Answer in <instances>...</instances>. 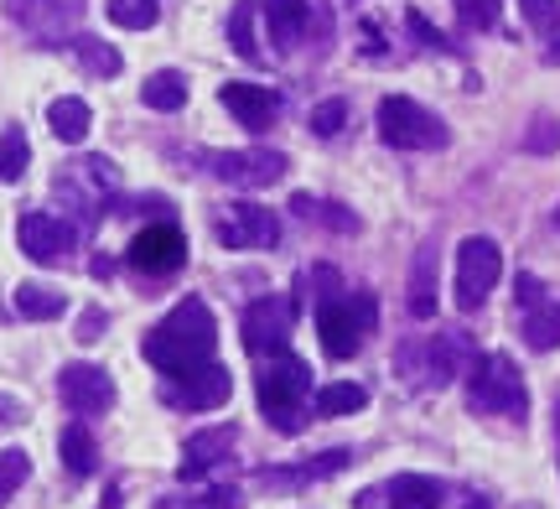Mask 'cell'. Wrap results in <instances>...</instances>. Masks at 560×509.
<instances>
[{"label": "cell", "mask_w": 560, "mask_h": 509, "mask_svg": "<svg viewBox=\"0 0 560 509\" xmlns=\"http://www.w3.org/2000/svg\"><path fill=\"white\" fill-rule=\"evenodd\" d=\"M213 348H219L213 306L198 302V297H187V302H177L145 333L140 354H145V365H156L166 380H177V374H192V369L213 365Z\"/></svg>", "instance_id": "6da1fadb"}, {"label": "cell", "mask_w": 560, "mask_h": 509, "mask_svg": "<svg viewBox=\"0 0 560 509\" xmlns=\"http://www.w3.org/2000/svg\"><path fill=\"white\" fill-rule=\"evenodd\" d=\"M306 395H312V369L296 354H276L255 380V401H260L265 421L285 437H296L306 427Z\"/></svg>", "instance_id": "7a4b0ae2"}, {"label": "cell", "mask_w": 560, "mask_h": 509, "mask_svg": "<svg viewBox=\"0 0 560 509\" xmlns=\"http://www.w3.org/2000/svg\"><path fill=\"white\" fill-rule=\"evenodd\" d=\"M115 193H120V166L109 157H79L52 177V198L62 208H73L83 229L100 224L104 208H115Z\"/></svg>", "instance_id": "3957f363"}, {"label": "cell", "mask_w": 560, "mask_h": 509, "mask_svg": "<svg viewBox=\"0 0 560 509\" xmlns=\"http://www.w3.org/2000/svg\"><path fill=\"white\" fill-rule=\"evenodd\" d=\"M467 406L482 410V416L524 421L529 416V390H524L520 365L509 354H478L472 369H467Z\"/></svg>", "instance_id": "277c9868"}, {"label": "cell", "mask_w": 560, "mask_h": 509, "mask_svg": "<svg viewBox=\"0 0 560 509\" xmlns=\"http://www.w3.org/2000/svg\"><path fill=\"white\" fill-rule=\"evenodd\" d=\"M380 323V302L374 291H348V297H322L317 306V338H322V354L327 359H353L363 348V338L374 333Z\"/></svg>", "instance_id": "5b68a950"}, {"label": "cell", "mask_w": 560, "mask_h": 509, "mask_svg": "<svg viewBox=\"0 0 560 509\" xmlns=\"http://www.w3.org/2000/svg\"><path fill=\"white\" fill-rule=\"evenodd\" d=\"M380 136H384V146H395V151H441V146L452 141L446 120L431 115L425 104L405 100V94L380 100Z\"/></svg>", "instance_id": "8992f818"}, {"label": "cell", "mask_w": 560, "mask_h": 509, "mask_svg": "<svg viewBox=\"0 0 560 509\" xmlns=\"http://www.w3.org/2000/svg\"><path fill=\"white\" fill-rule=\"evenodd\" d=\"M503 276V250L488 240V234H472V240H462L457 245V306L462 312H478L488 297H493V286Z\"/></svg>", "instance_id": "52a82bcc"}, {"label": "cell", "mask_w": 560, "mask_h": 509, "mask_svg": "<svg viewBox=\"0 0 560 509\" xmlns=\"http://www.w3.org/2000/svg\"><path fill=\"white\" fill-rule=\"evenodd\" d=\"M198 162H202V172H213L219 183L240 187V193L280 183V172H285V157L270 151V146H255V151H202Z\"/></svg>", "instance_id": "ba28073f"}, {"label": "cell", "mask_w": 560, "mask_h": 509, "mask_svg": "<svg viewBox=\"0 0 560 509\" xmlns=\"http://www.w3.org/2000/svg\"><path fill=\"white\" fill-rule=\"evenodd\" d=\"M213 234L219 245L229 250H276L280 245V213L265 204H223L219 219H213Z\"/></svg>", "instance_id": "9c48e42d"}, {"label": "cell", "mask_w": 560, "mask_h": 509, "mask_svg": "<svg viewBox=\"0 0 560 509\" xmlns=\"http://www.w3.org/2000/svg\"><path fill=\"white\" fill-rule=\"evenodd\" d=\"M79 11H83L79 0H5V16L26 26L32 42H42V47H68Z\"/></svg>", "instance_id": "30bf717a"}, {"label": "cell", "mask_w": 560, "mask_h": 509, "mask_svg": "<svg viewBox=\"0 0 560 509\" xmlns=\"http://www.w3.org/2000/svg\"><path fill=\"white\" fill-rule=\"evenodd\" d=\"M291 327H296L291 297H255V302L244 306L240 333H244V348H249V354H285Z\"/></svg>", "instance_id": "8fae6325"}, {"label": "cell", "mask_w": 560, "mask_h": 509, "mask_svg": "<svg viewBox=\"0 0 560 509\" xmlns=\"http://www.w3.org/2000/svg\"><path fill=\"white\" fill-rule=\"evenodd\" d=\"M16 240H21V250H26V261L68 265L73 261V245H79V224H68L58 213H21Z\"/></svg>", "instance_id": "7c38bea8"}, {"label": "cell", "mask_w": 560, "mask_h": 509, "mask_svg": "<svg viewBox=\"0 0 560 509\" xmlns=\"http://www.w3.org/2000/svg\"><path fill=\"white\" fill-rule=\"evenodd\" d=\"M462 354H467V333H441V338L400 348V369L416 385H446V380H457Z\"/></svg>", "instance_id": "4fadbf2b"}, {"label": "cell", "mask_w": 560, "mask_h": 509, "mask_svg": "<svg viewBox=\"0 0 560 509\" xmlns=\"http://www.w3.org/2000/svg\"><path fill=\"white\" fill-rule=\"evenodd\" d=\"M514 291H520V333L524 344L535 348V354H550V348H560V302L545 291L529 270H524L520 281H514Z\"/></svg>", "instance_id": "5bb4252c"}, {"label": "cell", "mask_w": 560, "mask_h": 509, "mask_svg": "<svg viewBox=\"0 0 560 509\" xmlns=\"http://www.w3.org/2000/svg\"><path fill=\"white\" fill-rule=\"evenodd\" d=\"M125 261H130L136 276H156V281H166V276H177L182 261H187V240H182L172 224H151L130 240Z\"/></svg>", "instance_id": "9a60e30c"}, {"label": "cell", "mask_w": 560, "mask_h": 509, "mask_svg": "<svg viewBox=\"0 0 560 509\" xmlns=\"http://www.w3.org/2000/svg\"><path fill=\"white\" fill-rule=\"evenodd\" d=\"M58 395L73 416H104V410L115 406V380L100 365H62Z\"/></svg>", "instance_id": "2e32d148"}, {"label": "cell", "mask_w": 560, "mask_h": 509, "mask_svg": "<svg viewBox=\"0 0 560 509\" xmlns=\"http://www.w3.org/2000/svg\"><path fill=\"white\" fill-rule=\"evenodd\" d=\"M166 395H172V406H182V410H219L223 401L234 395V380H229L223 365H202V369H192V374L166 380Z\"/></svg>", "instance_id": "e0dca14e"}, {"label": "cell", "mask_w": 560, "mask_h": 509, "mask_svg": "<svg viewBox=\"0 0 560 509\" xmlns=\"http://www.w3.org/2000/svg\"><path fill=\"white\" fill-rule=\"evenodd\" d=\"M234 442H240V427H202L198 437H187L182 442V484H192L202 473H213L219 463L234 458Z\"/></svg>", "instance_id": "ac0fdd59"}, {"label": "cell", "mask_w": 560, "mask_h": 509, "mask_svg": "<svg viewBox=\"0 0 560 509\" xmlns=\"http://www.w3.org/2000/svg\"><path fill=\"white\" fill-rule=\"evenodd\" d=\"M219 100L244 130H270L276 115H280V94L276 89H265V83H240L234 79V83H223L219 89Z\"/></svg>", "instance_id": "d6986e66"}, {"label": "cell", "mask_w": 560, "mask_h": 509, "mask_svg": "<svg viewBox=\"0 0 560 509\" xmlns=\"http://www.w3.org/2000/svg\"><path fill=\"white\" fill-rule=\"evenodd\" d=\"M260 16H265V26H270L276 53H291V47L306 37V26H312V5H306V0H260Z\"/></svg>", "instance_id": "ffe728a7"}, {"label": "cell", "mask_w": 560, "mask_h": 509, "mask_svg": "<svg viewBox=\"0 0 560 509\" xmlns=\"http://www.w3.org/2000/svg\"><path fill=\"white\" fill-rule=\"evenodd\" d=\"M380 494H384V509H441L446 505L441 478H425V473H400V478L380 484Z\"/></svg>", "instance_id": "44dd1931"}, {"label": "cell", "mask_w": 560, "mask_h": 509, "mask_svg": "<svg viewBox=\"0 0 560 509\" xmlns=\"http://www.w3.org/2000/svg\"><path fill=\"white\" fill-rule=\"evenodd\" d=\"M16 312L21 317H32V323H58L62 312H68V297H62L58 286L21 281L16 286Z\"/></svg>", "instance_id": "7402d4cb"}, {"label": "cell", "mask_w": 560, "mask_h": 509, "mask_svg": "<svg viewBox=\"0 0 560 509\" xmlns=\"http://www.w3.org/2000/svg\"><path fill=\"white\" fill-rule=\"evenodd\" d=\"M58 452H62V468L73 473V478H89V473L100 468V448H94V437L83 421H68L58 437Z\"/></svg>", "instance_id": "603a6c76"}, {"label": "cell", "mask_w": 560, "mask_h": 509, "mask_svg": "<svg viewBox=\"0 0 560 509\" xmlns=\"http://www.w3.org/2000/svg\"><path fill=\"white\" fill-rule=\"evenodd\" d=\"M47 125H52V136H58V141L79 146L83 136H89V125H94V109L68 94V100H52V104H47Z\"/></svg>", "instance_id": "cb8c5ba5"}, {"label": "cell", "mask_w": 560, "mask_h": 509, "mask_svg": "<svg viewBox=\"0 0 560 509\" xmlns=\"http://www.w3.org/2000/svg\"><path fill=\"white\" fill-rule=\"evenodd\" d=\"M410 312L436 317V245H425L410 265Z\"/></svg>", "instance_id": "d4e9b609"}, {"label": "cell", "mask_w": 560, "mask_h": 509, "mask_svg": "<svg viewBox=\"0 0 560 509\" xmlns=\"http://www.w3.org/2000/svg\"><path fill=\"white\" fill-rule=\"evenodd\" d=\"M140 100H145V109L177 115L182 104H187V79H182L177 68H161V73H151V79L140 83Z\"/></svg>", "instance_id": "484cf974"}, {"label": "cell", "mask_w": 560, "mask_h": 509, "mask_svg": "<svg viewBox=\"0 0 560 509\" xmlns=\"http://www.w3.org/2000/svg\"><path fill=\"white\" fill-rule=\"evenodd\" d=\"M369 406V390L353 385V380H338V385H322L312 395V410L317 416H353V410Z\"/></svg>", "instance_id": "4316f807"}, {"label": "cell", "mask_w": 560, "mask_h": 509, "mask_svg": "<svg viewBox=\"0 0 560 509\" xmlns=\"http://www.w3.org/2000/svg\"><path fill=\"white\" fill-rule=\"evenodd\" d=\"M255 16H260V0H240L234 16H229V42H234V53H244L249 62H265V53L255 47Z\"/></svg>", "instance_id": "83f0119b"}, {"label": "cell", "mask_w": 560, "mask_h": 509, "mask_svg": "<svg viewBox=\"0 0 560 509\" xmlns=\"http://www.w3.org/2000/svg\"><path fill=\"white\" fill-rule=\"evenodd\" d=\"M68 47H73V58H79L83 68L94 73V79H115V73H120V53H115L109 42H100V37H73Z\"/></svg>", "instance_id": "f1b7e54d"}, {"label": "cell", "mask_w": 560, "mask_h": 509, "mask_svg": "<svg viewBox=\"0 0 560 509\" xmlns=\"http://www.w3.org/2000/svg\"><path fill=\"white\" fill-rule=\"evenodd\" d=\"M26 166H32L26 130H21V125H5V136H0V183H21Z\"/></svg>", "instance_id": "f546056e"}, {"label": "cell", "mask_w": 560, "mask_h": 509, "mask_svg": "<svg viewBox=\"0 0 560 509\" xmlns=\"http://www.w3.org/2000/svg\"><path fill=\"white\" fill-rule=\"evenodd\" d=\"M104 16L115 21V26H125V32H145V26H156L161 5L156 0H109Z\"/></svg>", "instance_id": "4dcf8cb0"}, {"label": "cell", "mask_w": 560, "mask_h": 509, "mask_svg": "<svg viewBox=\"0 0 560 509\" xmlns=\"http://www.w3.org/2000/svg\"><path fill=\"white\" fill-rule=\"evenodd\" d=\"M156 509H240L234 489H202V494H166L156 499Z\"/></svg>", "instance_id": "1f68e13d"}, {"label": "cell", "mask_w": 560, "mask_h": 509, "mask_svg": "<svg viewBox=\"0 0 560 509\" xmlns=\"http://www.w3.org/2000/svg\"><path fill=\"white\" fill-rule=\"evenodd\" d=\"M26 473H32V458H26L21 448L0 452V509H5V499H11L21 484H26Z\"/></svg>", "instance_id": "d6a6232c"}, {"label": "cell", "mask_w": 560, "mask_h": 509, "mask_svg": "<svg viewBox=\"0 0 560 509\" xmlns=\"http://www.w3.org/2000/svg\"><path fill=\"white\" fill-rule=\"evenodd\" d=\"M296 213H317L327 229H338V234H359V219H353V208H342V204H312V198H296Z\"/></svg>", "instance_id": "836d02e7"}, {"label": "cell", "mask_w": 560, "mask_h": 509, "mask_svg": "<svg viewBox=\"0 0 560 509\" xmlns=\"http://www.w3.org/2000/svg\"><path fill=\"white\" fill-rule=\"evenodd\" d=\"M499 11H503V0H457V16L467 32H493Z\"/></svg>", "instance_id": "e575fe53"}, {"label": "cell", "mask_w": 560, "mask_h": 509, "mask_svg": "<svg viewBox=\"0 0 560 509\" xmlns=\"http://www.w3.org/2000/svg\"><path fill=\"white\" fill-rule=\"evenodd\" d=\"M524 21H529V32H540V37L556 42L560 37V0H524Z\"/></svg>", "instance_id": "d590c367"}, {"label": "cell", "mask_w": 560, "mask_h": 509, "mask_svg": "<svg viewBox=\"0 0 560 509\" xmlns=\"http://www.w3.org/2000/svg\"><path fill=\"white\" fill-rule=\"evenodd\" d=\"M342 125H348V104L342 100H322L317 109H312V136H322V141L342 136Z\"/></svg>", "instance_id": "8d00e7d4"}, {"label": "cell", "mask_w": 560, "mask_h": 509, "mask_svg": "<svg viewBox=\"0 0 560 509\" xmlns=\"http://www.w3.org/2000/svg\"><path fill=\"white\" fill-rule=\"evenodd\" d=\"M524 151H560V120L556 115H535V120H529Z\"/></svg>", "instance_id": "74e56055"}, {"label": "cell", "mask_w": 560, "mask_h": 509, "mask_svg": "<svg viewBox=\"0 0 560 509\" xmlns=\"http://www.w3.org/2000/svg\"><path fill=\"white\" fill-rule=\"evenodd\" d=\"M405 21H410V32H416L420 42H431L436 53H452V42L441 37V32H436V26H431V21H425V16H420V11H410V16H405Z\"/></svg>", "instance_id": "f35d334b"}, {"label": "cell", "mask_w": 560, "mask_h": 509, "mask_svg": "<svg viewBox=\"0 0 560 509\" xmlns=\"http://www.w3.org/2000/svg\"><path fill=\"white\" fill-rule=\"evenodd\" d=\"M100 327H104V312H89V317H83V344H94Z\"/></svg>", "instance_id": "ab89813d"}, {"label": "cell", "mask_w": 560, "mask_h": 509, "mask_svg": "<svg viewBox=\"0 0 560 509\" xmlns=\"http://www.w3.org/2000/svg\"><path fill=\"white\" fill-rule=\"evenodd\" d=\"M353 509H384V494L380 489H363L359 499H353Z\"/></svg>", "instance_id": "60d3db41"}, {"label": "cell", "mask_w": 560, "mask_h": 509, "mask_svg": "<svg viewBox=\"0 0 560 509\" xmlns=\"http://www.w3.org/2000/svg\"><path fill=\"white\" fill-rule=\"evenodd\" d=\"M545 62H556V68H560V37L550 42V47H545Z\"/></svg>", "instance_id": "b9f144b4"}, {"label": "cell", "mask_w": 560, "mask_h": 509, "mask_svg": "<svg viewBox=\"0 0 560 509\" xmlns=\"http://www.w3.org/2000/svg\"><path fill=\"white\" fill-rule=\"evenodd\" d=\"M556 224H560V208H556Z\"/></svg>", "instance_id": "7bdbcfd3"}]
</instances>
